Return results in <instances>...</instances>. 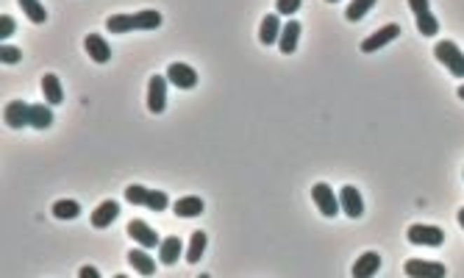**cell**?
<instances>
[{
    "label": "cell",
    "mask_w": 464,
    "mask_h": 278,
    "mask_svg": "<svg viewBox=\"0 0 464 278\" xmlns=\"http://www.w3.org/2000/svg\"><path fill=\"white\" fill-rule=\"evenodd\" d=\"M456 95H459V98H462V100H464V84H462V86H459V89H456Z\"/></svg>",
    "instance_id": "cell-33"
},
{
    "label": "cell",
    "mask_w": 464,
    "mask_h": 278,
    "mask_svg": "<svg viewBox=\"0 0 464 278\" xmlns=\"http://www.w3.org/2000/svg\"><path fill=\"white\" fill-rule=\"evenodd\" d=\"M11 34H14V20L3 14V17H0V42H6Z\"/></svg>",
    "instance_id": "cell-30"
},
{
    "label": "cell",
    "mask_w": 464,
    "mask_h": 278,
    "mask_svg": "<svg viewBox=\"0 0 464 278\" xmlns=\"http://www.w3.org/2000/svg\"><path fill=\"white\" fill-rule=\"evenodd\" d=\"M81 278H100V273L95 270V267H81V273H78Z\"/></svg>",
    "instance_id": "cell-31"
},
{
    "label": "cell",
    "mask_w": 464,
    "mask_h": 278,
    "mask_svg": "<svg viewBox=\"0 0 464 278\" xmlns=\"http://www.w3.org/2000/svg\"><path fill=\"white\" fill-rule=\"evenodd\" d=\"M328 3H339V0H328Z\"/></svg>",
    "instance_id": "cell-34"
},
{
    "label": "cell",
    "mask_w": 464,
    "mask_h": 278,
    "mask_svg": "<svg viewBox=\"0 0 464 278\" xmlns=\"http://www.w3.org/2000/svg\"><path fill=\"white\" fill-rule=\"evenodd\" d=\"M203 208H206V204H203L198 195H186V198H178V201L172 204V211H175L178 217H200Z\"/></svg>",
    "instance_id": "cell-23"
},
{
    "label": "cell",
    "mask_w": 464,
    "mask_h": 278,
    "mask_svg": "<svg viewBox=\"0 0 464 278\" xmlns=\"http://www.w3.org/2000/svg\"><path fill=\"white\" fill-rule=\"evenodd\" d=\"M373 6H376V0H350L348 8H345V20H348V22H362L364 14H367Z\"/></svg>",
    "instance_id": "cell-25"
},
{
    "label": "cell",
    "mask_w": 464,
    "mask_h": 278,
    "mask_svg": "<svg viewBox=\"0 0 464 278\" xmlns=\"http://www.w3.org/2000/svg\"><path fill=\"white\" fill-rule=\"evenodd\" d=\"M400 37V25H395V22H387V25H381L376 34H370L359 48H362V53H376V51H381L384 45L389 42H395Z\"/></svg>",
    "instance_id": "cell-7"
},
{
    "label": "cell",
    "mask_w": 464,
    "mask_h": 278,
    "mask_svg": "<svg viewBox=\"0 0 464 278\" xmlns=\"http://www.w3.org/2000/svg\"><path fill=\"white\" fill-rule=\"evenodd\" d=\"M167 81L172 86H178V89H195L198 86V72H195V67H189L184 62H175V65L167 67Z\"/></svg>",
    "instance_id": "cell-9"
},
{
    "label": "cell",
    "mask_w": 464,
    "mask_h": 278,
    "mask_svg": "<svg viewBox=\"0 0 464 278\" xmlns=\"http://www.w3.org/2000/svg\"><path fill=\"white\" fill-rule=\"evenodd\" d=\"M3 120H6V126L14 128V131L25 128V126H28V103H22V100H11V103H6V109H3Z\"/></svg>",
    "instance_id": "cell-14"
},
{
    "label": "cell",
    "mask_w": 464,
    "mask_h": 278,
    "mask_svg": "<svg viewBox=\"0 0 464 278\" xmlns=\"http://www.w3.org/2000/svg\"><path fill=\"white\" fill-rule=\"evenodd\" d=\"M128 237H131L137 245H142V248H158V242H161L158 234H156L145 220H131V223H128Z\"/></svg>",
    "instance_id": "cell-12"
},
{
    "label": "cell",
    "mask_w": 464,
    "mask_h": 278,
    "mask_svg": "<svg viewBox=\"0 0 464 278\" xmlns=\"http://www.w3.org/2000/svg\"><path fill=\"white\" fill-rule=\"evenodd\" d=\"M161 25V11L142 8L137 14H111L106 20V28L111 34H128V31H156Z\"/></svg>",
    "instance_id": "cell-1"
},
{
    "label": "cell",
    "mask_w": 464,
    "mask_h": 278,
    "mask_svg": "<svg viewBox=\"0 0 464 278\" xmlns=\"http://www.w3.org/2000/svg\"><path fill=\"white\" fill-rule=\"evenodd\" d=\"M125 201L134 204V206H145L151 211H164L170 206V198L161 192V190H148L142 184H131L125 187Z\"/></svg>",
    "instance_id": "cell-2"
},
{
    "label": "cell",
    "mask_w": 464,
    "mask_h": 278,
    "mask_svg": "<svg viewBox=\"0 0 464 278\" xmlns=\"http://www.w3.org/2000/svg\"><path fill=\"white\" fill-rule=\"evenodd\" d=\"M117 217H120V204L117 201H103L100 206H95V211H92V225L95 228H106Z\"/></svg>",
    "instance_id": "cell-19"
},
{
    "label": "cell",
    "mask_w": 464,
    "mask_h": 278,
    "mask_svg": "<svg viewBox=\"0 0 464 278\" xmlns=\"http://www.w3.org/2000/svg\"><path fill=\"white\" fill-rule=\"evenodd\" d=\"M339 206L342 211L350 217V220H359L362 214H364V201H362V192L356 190V187H342L339 190Z\"/></svg>",
    "instance_id": "cell-10"
},
{
    "label": "cell",
    "mask_w": 464,
    "mask_h": 278,
    "mask_svg": "<svg viewBox=\"0 0 464 278\" xmlns=\"http://www.w3.org/2000/svg\"><path fill=\"white\" fill-rule=\"evenodd\" d=\"M50 211H53L56 220H76L78 214H81V206H78L76 201H56Z\"/></svg>",
    "instance_id": "cell-27"
},
{
    "label": "cell",
    "mask_w": 464,
    "mask_h": 278,
    "mask_svg": "<svg viewBox=\"0 0 464 278\" xmlns=\"http://www.w3.org/2000/svg\"><path fill=\"white\" fill-rule=\"evenodd\" d=\"M409 8H411V14L417 17L420 34H423V37H437L439 22H437V17L428 11V0H409Z\"/></svg>",
    "instance_id": "cell-8"
},
{
    "label": "cell",
    "mask_w": 464,
    "mask_h": 278,
    "mask_svg": "<svg viewBox=\"0 0 464 278\" xmlns=\"http://www.w3.org/2000/svg\"><path fill=\"white\" fill-rule=\"evenodd\" d=\"M281 31H284L281 14H267V17L261 20V28H259V42H261V45H278Z\"/></svg>",
    "instance_id": "cell-16"
},
{
    "label": "cell",
    "mask_w": 464,
    "mask_h": 278,
    "mask_svg": "<svg viewBox=\"0 0 464 278\" xmlns=\"http://www.w3.org/2000/svg\"><path fill=\"white\" fill-rule=\"evenodd\" d=\"M0 62H3V65H20V62H22V51L3 42V48H0Z\"/></svg>",
    "instance_id": "cell-28"
},
{
    "label": "cell",
    "mask_w": 464,
    "mask_h": 278,
    "mask_svg": "<svg viewBox=\"0 0 464 278\" xmlns=\"http://www.w3.org/2000/svg\"><path fill=\"white\" fill-rule=\"evenodd\" d=\"M409 242L420 245V248H439V245H445V231L437 225L414 223V225H409Z\"/></svg>",
    "instance_id": "cell-4"
},
{
    "label": "cell",
    "mask_w": 464,
    "mask_h": 278,
    "mask_svg": "<svg viewBox=\"0 0 464 278\" xmlns=\"http://www.w3.org/2000/svg\"><path fill=\"white\" fill-rule=\"evenodd\" d=\"M311 201H314V206L320 208V214L322 217H336L339 214V198L334 195V190L328 187V184H314V190H311Z\"/></svg>",
    "instance_id": "cell-6"
},
{
    "label": "cell",
    "mask_w": 464,
    "mask_h": 278,
    "mask_svg": "<svg viewBox=\"0 0 464 278\" xmlns=\"http://www.w3.org/2000/svg\"><path fill=\"white\" fill-rule=\"evenodd\" d=\"M298 39H301V22H298V20L284 22V31H281V37H278V48H281V53H287V56L295 53Z\"/></svg>",
    "instance_id": "cell-20"
},
{
    "label": "cell",
    "mask_w": 464,
    "mask_h": 278,
    "mask_svg": "<svg viewBox=\"0 0 464 278\" xmlns=\"http://www.w3.org/2000/svg\"><path fill=\"white\" fill-rule=\"evenodd\" d=\"M459 225L464 228V208H459Z\"/></svg>",
    "instance_id": "cell-32"
},
{
    "label": "cell",
    "mask_w": 464,
    "mask_h": 278,
    "mask_svg": "<svg viewBox=\"0 0 464 278\" xmlns=\"http://www.w3.org/2000/svg\"><path fill=\"white\" fill-rule=\"evenodd\" d=\"M83 48H86V53H89V59H92L95 65H106V62L111 59V48H109V42H106L100 34H86Z\"/></svg>",
    "instance_id": "cell-13"
},
{
    "label": "cell",
    "mask_w": 464,
    "mask_h": 278,
    "mask_svg": "<svg viewBox=\"0 0 464 278\" xmlns=\"http://www.w3.org/2000/svg\"><path fill=\"white\" fill-rule=\"evenodd\" d=\"M378 267H381V256H378L376 251H367V253H362V256L356 259V265H353V276L370 278V276L378 273Z\"/></svg>",
    "instance_id": "cell-21"
},
{
    "label": "cell",
    "mask_w": 464,
    "mask_h": 278,
    "mask_svg": "<svg viewBox=\"0 0 464 278\" xmlns=\"http://www.w3.org/2000/svg\"><path fill=\"white\" fill-rule=\"evenodd\" d=\"M167 84H170L167 75H161V72L151 75V81H148V112L161 114L167 109Z\"/></svg>",
    "instance_id": "cell-5"
},
{
    "label": "cell",
    "mask_w": 464,
    "mask_h": 278,
    "mask_svg": "<svg viewBox=\"0 0 464 278\" xmlns=\"http://www.w3.org/2000/svg\"><path fill=\"white\" fill-rule=\"evenodd\" d=\"M206 245H209L206 231H192L189 248H186V262H189V265H198V262L203 259V253H206Z\"/></svg>",
    "instance_id": "cell-24"
},
{
    "label": "cell",
    "mask_w": 464,
    "mask_h": 278,
    "mask_svg": "<svg viewBox=\"0 0 464 278\" xmlns=\"http://www.w3.org/2000/svg\"><path fill=\"white\" fill-rule=\"evenodd\" d=\"M20 3V8L25 11V17L31 20V22H48V8L39 3V0H17Z\"/></svg>",
    "instance_id": "cell-26"
},
{
    "label": "cell",
    "mask_w": 464,
    "mask_h": 278,
    "mask_svg": "<svg viewBox=\"0 0 464 278\" xmlns=\"http://www.w3.org/2000/svg\"><path fill=\"white\" fill-rule=\"evenodd\" d=\"M403 273L411 278H442L448 276V270L439 262H420V259H409Z\"/></svg>",
    "instance_id": "cell-11"
},
{
    "label": "cell",
    "mask_w": 464,
    "mask_h": 278,
    "mask_svg": "<svg viewBox=\"0 0 464 278\" xmlns=\"http://www.w3.org/2000/svg\"><path fill=\"white\" fill-rule=\"evenodd\" d=\"M434 56H437L439 65H445V67L451 70V75L464 78V51L456 42H451V39L437 42V45H434Z\"/></svg>",
    "instance_id": "cell-3"
},
{
    "label": "cell",
    "mask_w": 464,
    "mask_h": 278,
    "mask_svg": "<svg viewBox=\"0 0 464 278\" xmlns=\"http://www.w3.org/2000/svg\"><path fill=\"white\" fill-rule=\"evenodd\" d=\"M42 95H45V100H48L50 106H59V103L64 100L59 75H53V72H45V75H42Z\"/></svg>",
    "instance_id": "cell-22"
},
{
    "label": "cell",
    "mask_w": 464,
    "mask_h": 278,
    "mask_svg": "<svg viewBox=\"0 0 464 278\" xmlns=\"http://www.w3.org/2000/svg\"><path fill=\"white\" fill-rule=\"evenodd\" d=\"M181 253H184V242H181L178 237H167V239L158 242V262H161L164 267L178 265Z\"/></svg>",
    "instance_id": "cell-15"
},
{
    "label": "cell",
    "mask_w": 464,
    "mask_h": 278,
    "mask_svg": "<svg viewBox=\"0 0 464 278\" xmlns=\"http://www.w3.org/2000/svg\"><path fill=\"white\" fill-rule=\"evenodd\" d=\"M128 265H131L139 276H153L156 273V262L151 259L148 248H131V251H128Z\"/></svg>",
    "instance_id": "cell-18"
},
{
    "label": "cell",
    "mask_w": 464,
    "mask_h": 278,
    "mask_svg": "<svg viewBox=\"0 0 464 278\" xmlns=\"http://www.w3.org/2000/svg\"><path fill=\"white\" fill-rule=\"evenodd\" d=\"M303 0H275V14L281 17H295Z\"/></svg>",
    "instance_id": "cell-29"
},
{
    "label": "cell",
    "mask_w": 464,
    "mask_h": 278,
    "mask_svg": "<svg viewBox=\"0 0 464 278\" xmlns=\"http://www.w3.org/2000/svg\"><path fill=\"white\" fill-rule=\"evenodd\" d=\"M28 126L36 128V131H45L53 126V112H50V103H31L28 106Z\"/></svg>",
    "instance_id": "cell-17"
}]
</instances>
